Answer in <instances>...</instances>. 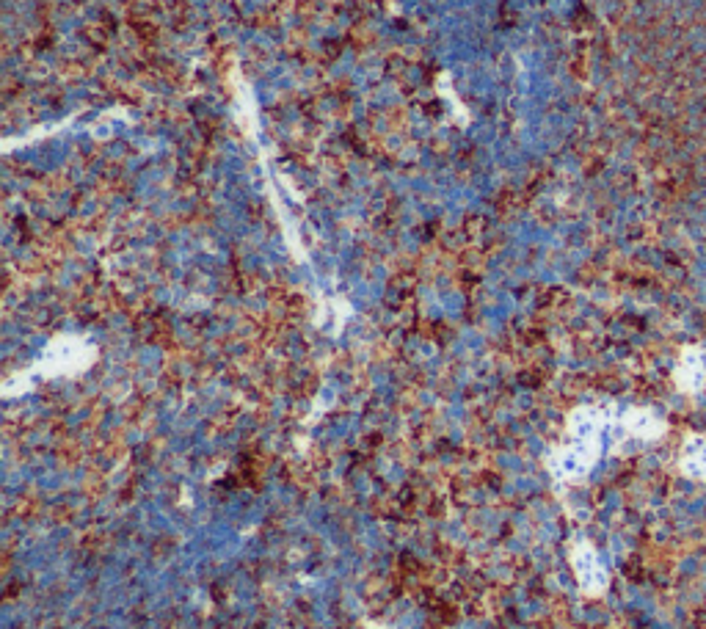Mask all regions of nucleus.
Wrapping results in <instances>:
<instances>
[{"label":"nucleus","mask_w":706,"mask_h":629,"mask_svg":"<svg viewBox=\"0 0 706 629\" xmlns=\"http://www.w3.org/2000/svg\"><path fill=\"white\" fill-rule=\"evenodd\" d=\"M607 442L602 439H582V436H566L558 447H552L547 456V472L552 481L577 486L591 475L596 464L602 461Z\"/></svg>","instance_id":"f257e3e1"},{"label":"nucleus","mask_w":706,"mask_h":629,"mask_svg":"<svg viewBox=\"0 0 706 629\" xmlns=\"http://www.w3.org/2000/svg\"><path fill=\"white\" fill-rule=\"evenodd\" d=\"M673 384L682 395H698L706 387V348L704 345H687L679 354L673 367Z\"/></svg>","instance_id":"39448f33"},{"label":"nucleus","mask_w":706,"mask_h":629,"mask_svg":"<svg viewBox=\"0 0 706 629\" xmlns=\"http://www.w3.org/2000/svg\"><path fill=\"white\" fill-rule=\"evenodd\" d=\"M94 362V348L92 345L80 343L75 337H64V340H56L50 345L42 356V362L28 370V373H20V378H31V376H72V373H80Z\"/></svg>","instance_id":"7ed1b4c3"},{"label":"nucleus","mask_w":706,"mask_h":629,"mask_svg":"<svg viewBox=\"0 0 706 629\" xmlns=\"http://www.w3.org/2000/svg\"><path fill=\"white\" fill-rule=\"evenodd\" d=\"M676 469L690 481H706V434H687Z\"/></svg>","instance_id":"423d86ee"},{"label":"nucleus","mask_w":706,"mask_h":629,"mask_svg":"<svg viewBox=\"0 0 706 629\" xmlns=\"http://www.w3.org/2000/svg\"><path fill=\"white\" fill-rule=\"evenodd\" d=\"M569 563L574 580L580 585V594L588 599H599L610 588V569L604 566L599 549L588 538H577L569 549Z\"/></svg>","instance_id":"20e7f679"},{"label":"nucleus","mask_w":706,"mask_h":629,"mask_svg":"<svg viewBox=\"0 0 706 629\" xmlns=\"http://www.w3.org/2000/svg\"><path fill=\"white\" fill-rule=\"evenodd\" d=\"M668 434L665 417L649 409V406H629L613 414L610 428V450L624 453L629 445H654Z\"/></svg>","instance_id":"f03ea898"}]
</instances>
